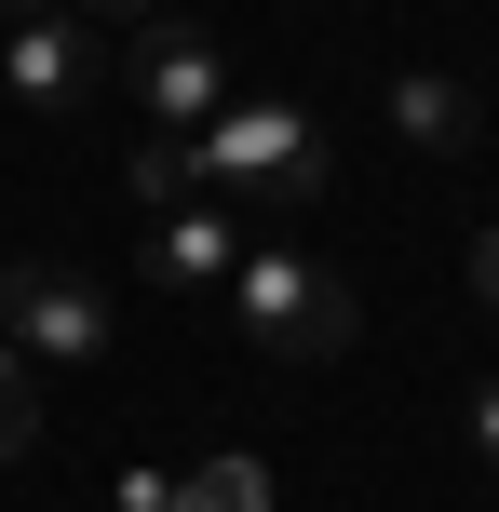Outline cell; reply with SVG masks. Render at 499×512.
<instances>
[{
  "label": "cell",
  "mask_w": 499,
  "mask_h": 512,
  "mask_svg": "<svg viewBox=\"0 0 499 512\" xmlns=\"http://www.w3.org/2000/svg\"><path fill=\"white\" fill-rule=\"evenodd\" d=\"M324 189H338V135H324V108H297V95H230L203 135H189V203L311 216Z\"/></svg>",
  "instance_id": "6da1fadb"
},
{
  "label": "cell",
  "mask_w": 499,
  "mask_h": 512,
  "mask_svg": "<svg viewBox=\"0 0 499 512\" xmlns=\"http://www.w3.org/2000/svg\"><path fill=\"white\" fill-rule=\"evenodd\" d=\"M230 310H243V337H257V351H284V364H324V351H351V324H365L351 270H338V256H311V243H243V270H230Z\"/></svg>",
  "instance_id": "7a4b0ae2"
},
{
  "label": "cell",
  "mask_w": 499,
  "mask_h": 512,
  "mask_svg": "<svg viewBox=\"0 0 499 512\" xmlns=\"http://www.w3.org/2000/svg\"><path fill=\"white\" fill-rule=\"evenodd\" d=\"M0 337H14L41 378H95L108 337H122V310H108V283L68 270V256H14V270H0Z\"/></svg>",
  "instance_id": "3957f363"
},
{
  "label": "cell",
  "mask_w": 499,
  "mask_h": 512,
  "mask_svg": "<svg viewBox=\"0 0 499 512\" xmlns=\"http://www.w3.org/2000/svg\"><path fill=\"white\" fill-rule=\"evenodd\" d=\"M108 81H135V135H203L216 108L243 95V81H230V54H216V41H203L189 14L135 27V41H122V68H108Z\"/></svg>",
  "instance_id": "277c9868"
},
{
  "label": "cell",
  "mask_w": 499,
  "mask_h": 512,
  "mask_svg": "<svg viewBox=\"0 0 499 512\" xmlns=\"http://www.w3.org/2000/svg\"><path fill=\"white\" fill-rule=\"evenodd\" d=\"M108 68H122V54H108L81 14H27V27H0V81H14V108H54V122H68V108L108 95Z\"/></svg>",
  "instance_id": "5b68a950"
},
{
  "label": "cell",
  "mask_w": 499,
  "mask_h": 512,
  "mask_svg": "<svg viewBox=\"0 0 499 512\" xmlns=\"http://www.w3.org/2000/svg\"><path fill=\"white\" fill-rule=\"evenodd\" d=\"M230 270H243V216H230V203H162V230H149V283L203 297V283H230Z\"/></svg>",
  "instance_id": "8992f818"
},
{
  "label": "cell",
  "mask_w": 499,
  "mask_h": 512,
  "mask_svg": "<svg viewBox=\"0 0 499 512\" xmlns=\"http://www.w3.org/2000/svg\"><path fill=\"white\" fill-rule=\"evenodd\" d=\"M392 122H405V135H419V149H432V162H459V149H473V135H486V108H473V95H459V81H446V68H405V81H392Z\"/></svg>",
  "instance_id": "52a82bcc"
},
{
  "label": "cell",
  "mask_w": 499,
  "mask_h": 512,
  "mask_svg": "<svg viewBox=\"0 0 499 512\" xmlns=\"http://www.w3.org/2000/svg\"><path fill=\"white\" fill-rule=\"evenodd\" d=\"M176 512H270V472L257 459H203V472H176Z\"/></svg>",
  "instance_id": "ba28073f"
},
{
  "label": "cell",
  "mask_w": 499,
  "mask_h": 512,
  "mask_svg": "<svg viewBox=\"0 0 499 512\" xmlns=\"http://www.w3.org/2000/svg\"><path fill=\"white\" fill-rule=\"evenodd\" d=\"M27 445H41V364L0 337V459H27Z\"/></svg>",
  "instance_id": "9c48e42d"
},
{
  "label": "cell",
  "mask_w": 499,
  "mask_h": 512,
  "mask_svg": "<svg viewBox=\"0 0 499 512\" xmlns=\"http://www.w3.org/2000/svg\"><path fill=\"white\" fill-rule=\"evenodd\" d=\"M135 203H189V135H135Z\"/></svg>",
  "instance_id": "30bf717a"
},
{
  "label": "cell",
  "mask_w": 499,
  "mask_h": 512,
  "mask_svg": "<svg viewBox=\"0 0 499 512\" xmlns=\"http://www.w3.org/2000/svg\"><path fill=\"white\" fill-rule=\"evenodd\" d=\"M68 14H81V27H95V41H108V54H122V41H135V27H162V0H68Z\"/></svg>",
  "instance_id": "8fae6325"
},
{
  "label": "cell",
  "mask_w": 499,
  "mask_h": 512,
  "mask_svg": "<svg viewBox=\"0 0 499 512\" xmlns=\"http://www.w3.org/2000/svg\"><path fill=\"white\" fill-rule=\"evenodd\" d=\"M473 445H486V472H499V378L473 391Z\"/></svg>",
  "instance_id": "7c38bea8"
},
{
  "label": "cell",
  "mask_w": 499,
  "mask_h": 512,
  "mask_svg": "<svg viewBox=\"0 0 499 512\" xmlns=\"http://www.w3.org/2000/svg\"><path fill=\"white\" fill-rule=\"evenodd\" d=\"M473 297H486V310H499V230H486V243H473Z\"/></svg>",
  "instance_id": "4fadbf2b"
},
{
  "label": "cell",
  "mask_w": 499,
  "mask_h": 512,
  "mask_svg": "<svg viewBox=\"0 0 499 512\" xmlns=\"http://www.w3.org/2000/svg\"><path fill=\"white\" fill-rule=\"evenodd\" d=\"M27 14H68V0H0V27H27Z\"/></svg>",
  "instance_id": "5bb4252c"
}]
</instances>
